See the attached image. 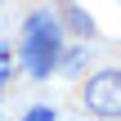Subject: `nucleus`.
<instances>
[{
	"mask_svg": "<svg viewBox=\"0 0 121 121\" xmlns=\"http://www.w3.org/2000/svg\"><path fill=\"white\" fill-rule=\"evenodd\" d=\"M63 36H67V27H63L58 13H49V9H31L27 13L18 54H22V67H27L31 81H49V72H58V63H63Z\"/></svg>",
	"mask_w": 121,
	"mask_h": 121,
	"instance_id": "f257e3e1",
	"label": "nucleus"
},
{
	"mask_svg": "<svg viewBox=\"0 0 121 121\" xmlns=\"http://www.w3.org/2000/svg\"><path fill=\"white\" fill-rule=\"evenodd\" d=\"M81 108L103 121H121V67H99L94 76H85Z\"/></svg>",
	"mask_w": 121,
	"mask_h": 121,
	"instance_id": "f03ea898",
	"label": "nucleus"
},
{
	"mask_svg": "<svg viewBox=\"0 0 121 121\" xmlns=\"http://www.w3.org/2000/svg\"><path fill=\"white\" fill-rule=\"evenodd\" d=\"M58 18H63V27H67L72 36H81V40H90V36H94V18H90V13H85L76 0H63Z\"/></svg>",
	"mask_w": 121,
	"mask_h": 121,
	"instance_id": "7ed1b4c3",
	"label": "nucleus"
},
{
	"mask_svg": "<svg viewBox=\"0 0 121 121\" xmlns=\"http://www.w3.org/2000/svg\"><path fill=\"white\" fill-rule=\"evenodd\" d=\"M81 67H85V54H81V49H72V54H63V63H58V72H67V76H76Z\"/></svg>",
	"mask_w": 121,
	"mask_h": 121,
	"instance_id": "20e7f679",
	"label": "nucleus"
},
{
	"mask_svg": "<svg viewBox=\"0 0 121 121\" xmlns=\"http://www.w3.org/2000/svg\"><path fill=\"white\" fill-rule=\"evenodd\" d=\"M54 117H58V112H54L49 103H36V108H27V112H22L18 121H54Z\"/></svg>",
	"mask_w": 121,
	"mask_h": 121,
	"instance_id": "39448f33",
	"label": "nucleus"
},
{
	"mask_svg": "<svg viewBox=\"0 0 121 121\" xmlns=\"http://www.w3.org/2000/svg\"><path fill=\"white\" fill-rule=\"evenodd\" d=\"M4 81H9V49L0 45V85H4Z\"/></svg>",
	"mask_w": 121,
	"mask_h": 121,
	"instance_id": "423d86ee",
	"label": "nucleus"
},
{
	"mask_svg": "<svg viewBox=\"0 0 121 121\" xmlns=\"http://www.w3.org/2000/svg\"><path fill=\"white\" fill-rule=\"evenodd\" d=\"M58 4H63V0H58Z\"/></svg>",
	"mask_w": 121,
	"mask_h": 121,
	"instance_id": "0eeeda50",
	"label": "nucleus"
}]
</instances>
